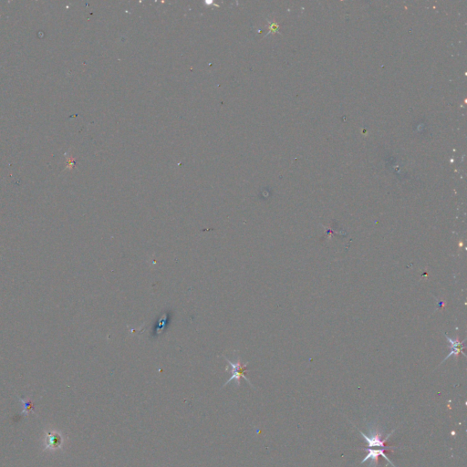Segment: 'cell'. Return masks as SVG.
Listing matches in <instances>:
<instances>
[{"label": "cell", "instance_id": "3", "mask_svg": "<svg viewBox=\"0 0 467 467\" xmlns=\"http://www.w3.org/2000/svg\"><path fill=\"white\" fill-rule=\"evenodd\" d=\"M445 338L447 339V341L449 342V346H450V352H449L448 355L444 358V360H442V362H444L445 360H448L449 358L451 357H455V359H457V357L460 355V354H463L464 356H466V354L463 352V350L465 349V342H466V340H464L463 341H460V340L458 339V337H456L455 339H452L448 337V335L444 334Z\"/></svg>", "mask_w": 467, "mask_h": 467}, {"label": "cell", "instance_id": "1", "mask_svg": "<svg viewBox=\"0 0 467 467\" xmlns=\"http://www.w3.org/2000/svg\"><path fill=\"white\" fill-rule=\"evenodd\" d=\"M225 359L228 361V366L227 367V368H230V369H231L232 376H231L228 381L223 385V387L228 385V383H230V382L233 381V380H235L236 384L240 386V384H241V379H245L246 381L254 388V386H253L252 383L250 382V380L246 377V373H247V364H248V362L242 363L240 359H238V360H236V362L234 363L231 360H228V358L225 357Z\"/></svg>", "mask_w": 467, "mask_h": 467}, {"label": "cell", "instance_id": "6", "mask_svg": "<svg viewBox=\"0 0 467 467\" xmlns=\"http://www.w3.org/2000/svg\"><path fill=\"white\" fill-rule=\"evenodd\" d=\"M20 403L23 404V410L21 411V413H25L26 415H29L30 412H34V404H33V402L31 400L28 399V400H24V399H19Z\"/></svg>", "mask_w": 467, "mask_h": 467}, {"label": "cell", "instance_id": "2", "mask_svg": "<svg viewBox=\"0 0 467 467\" xmlns=\"http://www.w3.org/2000/svg\"><path fill=\"white\" fill-rule=\"evenodd\" d=\"M64 436L58 431H50L45 434L44 451H58L63 447Z\"/></svg>", "mask_w": 467, "mask_h": 467}, {"label": "cell", "instance_id": "5", "mask_svg": "<svg viewBox=\"0 0 467 467\" xmlns=\"http://www.w3.org/2000/svg\"><path fill=\"white\" fill-rule=\"evenodd\" d=\"M391 447H386V448H381V449H377V450H374V449H365L367 452H368V455H367L366 457L362 460L361 464L365 463V462L369 461V459H371V465H370V467L373 465V466H376L378 464V457L379 455H381L382 457L385 458L386 461L388 462L390 465H391L392 467H395V466L391 463V460L389 459V457L387 456V455L385 454V451H387L388 449H390Z\"/></svg>", "mask_w": 467, "mask_h": 467}, {"label": "cell", "instance_id": "4", "mask_svg": "<svg viewBox=\"0 0 467 467\" xmlns=\"http://www.w3.org/2000/svg\"><path fill=\"white\" fill-rule=\"evenodd\" d=\"M395 430H393L391 432V434H389L387 438H385L384 440H381V434H379V432H374V433H371V436H368L367 435H365L364 433H362L361 431L359 430L360 435L363 436L364 440L368 442V446L369 447H381V448H386L385 442H387L388 438L394 433Z\"/></svg>", "mask_w": 467, "mask_h": 467}]
</instances>
